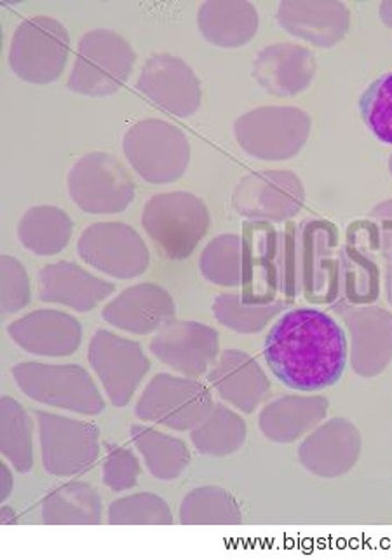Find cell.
<instances>
[{
  "mask_svg": "<svg viewBox=\"0 0 392 560\" xmlns=\"http://www.w3.org/2000/svg\"><path fill=\"white\" fill-rule=\"evenodd\" d=\"M263 357L295 392H323L338 383L349 360L344 328L324 311L298 307L281 316L265 337Z\"/></svg>",
  "mask_w": 392,
  "mask_h": 560,
  "instance_id": "obj_1",
  "label": "cell"
},
{
  "mask_svg": "<svg viewBox=\"0 0 392 560\" xmlns=\"http://www.w3.org/2000/svg\"><path fill=\"white\" fill-rule=\"evenodd\" d=\"M142 225L163 257L183 260L203 242L212 215L203 199L187 190H173L149 199Z\"/></svg>",
  "mask_w": 392,
  "mask_h": 560,
  "instance_id": "obj_2",
  "label": "cell"
},
{
  "mask_svg": "<svg viewBox=\"0 0 392 560\" xmlns=\"http://www.w3.org/2000/svg\"><path fill=\"white\" fill-rule=\"evenodd\" d=\"M11 374L26 397L44 406L82 416H98L105 410V398L81 365L23 362L13 366Z\"/></svg>",
  "mask_w": 392,
  "mask_h": 560,
  "instance_id": "obj_3",
  "label": "cell"
},
{
  "mask_svg": "<svg viewBox=\"0 0 392 560\" xmlns=\"http://www.w3.org/2000/svg\"><path fill=\"white\" fill-rule=\"evenodd\" d=\"M122 151L131 168L154 186L180 180L189 168V140L177 126L163 119H143L131 126L122 140Z\"/></svg>",
  "mask_w": 392,
  "mask_h": 560,
  "instance_id": "obj_4",
  "label": "cell"
},
{
  "mask_svg": "<svg viewBox=\"0 0 392 560\" xmlns=\"http://www.w3.org/2000/svg\"><path fill=\"white\" fill-rule=\"evenodd\" d=\"M134 60L133 48L121 35L105 28L87 32L79 40L67 86L79 95H114L130 79Z\"/></svg>",
  "mask_w": 392,
  "mask_h": 560,
  "instance_id": "obj_5",
  "label": "cell"
},
{
  "mask_svg": "<svg viewBox=\"0 0 392 560\" xmlns=\"http://www.w3.org/2000/svg\"><path fill=\"white\" fill-rule=\"evenodd\" d=\"M311 117L298 107H259L234 125L242 151L262 161H288L306 147Z\"/></svg>",
  "mask_w": 392,
  "mask_h": 560,
  "instance_id": "obj_6",
  "label": "cell"
},
{
  "mask_svg": "<svg viewBox=\"0 0 392 560\" xmlns=\"http://www.w3.org/2000/svg\"><path fill=\"white\" fill-rule=\"evenodd\" d=\"M70 55L66 26L49 16H35L17 26L9 49V66L17 78L32 84L57 81Z\"/></svg>",
  "mask_w": 392,
  "mask_h": 560,
  "instance_id": "obj_7",
  "label": "cell"
},
{
  "mask_svg": "<svg viewBox=\"0 0 392 560\" xmlns=\"http://www.w3.org/2000/svg\"><path fill=\"white\" fill-rule=\"evenodd\" d=\"M298 272L307 302L332 306L341 299L338 228L330 220L307 219L297 225Z\"/></svg>",
  "mask_w": 392,
  "mask_h": 560,
  "instance_id": "obj_8",
  "label": "cell"
},
{
  "mask_svg": "<svg viewBox=\"0 0 392 560\" xmlns=\"http://www.w3.org/2000/svg\"><path fill=\"white\" fill-rule=\"evenodd\" d=\"M67 182L72 201L91 215L121 213L133 203V177L121 161L107 152L82 155Z\"/></svg>",
  "mask_w": 392,
  "mask_h": 560,
  "instance_id": "obj_9",
  "label": "cell"
},
{
  "mask_svg": "<svg viewBox=\"0 0 392 560\" xmlns=\"http://www.w3.org/2000/svg\"><path fill=\"white\" fill-rule=\"evenodd\" d=\"M212 392L190 377L157 374L142 393L134 412L142 421L156 422L173 431H192L210 416Z\"/></svg>",
  "mask_w": 392,
  "mask_h": 560,
  "instance_id": "obj_10",
  "label": "cell"
},
{
  "mask_svg": "<svg viewBox=\"0 0 392 560\" xmlns=\"http://www.w3.org/2000/svg\"><path fill=\"white\" fill-rule=\"evenodd\" d=\"M44 470L55 477H75L98 462L99 430L67 416L35 410Z\"/></svg>",
  "mask_w": 392,
  "mask_h": 560,
  "instance_id": "obj_11",
  "label": "cell"
},
{
  "mask_svg": "<svg viewBox=\"0 0 392 560\" xmlns=\"http://www.w3.org/2000/svg\"><path fill=\"white\" fill-rule=\"evenodd\" d=\"M78 254L87 266L117 280H131L147 272L151 254L133 228L124 222H98L79 237Z\"/></svg>",
  "mask_w": 392,
  "mask_h": 560,
  "instance_id": "obj_12",
  "label": "cell"
},
{
  "mask_svg": "<svg viewBox=\"0 0 392 560\" xmlns=\"http://www.w3.org/2000/svg\"><path fill=\"white\" fill-rule=\"evenodd\" d=\"M380 248L382 237L376 220H356L345 231V245L338 250L341 299L351 306H371L379 301Z\"/></svg>",
  "mask_w": 392,
  "mask_h": 560,
  "instance_id": "obj_13",
  "label": "cell"
},
{
  "mask_svg": "<svg viewBox=\"0 0 392 560\" xmlns=\"http://www.w3.org/2000/svg\"><path fill=\"white\" fill-rule=\"evenodd\" d=\"M306 203L302 180L294 172H257L246 175L234 189L233 205L237 213L259 222H288Z\"/></svg>",
  "mask_w": 392,
  "mask_h": 560,
  "instance_id": "obj_14",
  "label": "cell"
},
{
  "mask_svg": "<svg viewBox=\"0 0 392 560\" xmlns=\"http://www.w3.org/2000/svg\"><path fill=\"white\" fill-rule=\"evenodd\" d=\"M87 360L104 384L114 407L128 406L143 377L151 371V360L142 345L110 330H98L87 350Z\"/></svg>",
  "mask_w": 392,
  "mask_h": 560,
  "instance_id": "obj_15",
  "label": "cell"
},
{
  "mask_svg": "<svg viewBox=\"0 0 392 560\" xmlns=\"http://www.w3.org/2000/svg\"><path fill=\"white\" fill-rule=\"evenodd\" d=\"M332 310L349 330L353 371L365 380L382 374L392 362V313L373 304L351 306L342 299Z\"/></svg>",
  "mask_w": 392,
  "mask_h": 560,
  "instance_id": "obj_16",
  "label": "cell"
},
{
  "mask_svg": "<svg viewBox=\"0 0 392 560\" xmlns=\"http://www.w3.org/2000/svg\"><path fill=\"white\" fill-rule=\"evenodd\" d=\"M242 284L246 304H271L281 299V234L271 222L242 224Z\"/></svg>",
  "mask_w": 392,
  "mask_h": 560,
  "instance_id": "obj_17",
  "label": "cell"
},
{
  "mask_svg": "<svg viewBox=\"0 0 392 560\" xmlns=\"http://www.w3.org/2000/svg\"><path fill=\"white\" fill-rule=\"evenodd\" d=\"M151 351L178 374L199 380L216 362L221 339L215 328L207 325L173 319L152 337Z\"/></svg>",
  "mask_w": 392,
  "mask_h": 560,
  "instance_id": "obj_18",
  "label": "cell"
},
{
  "mask_svg": "<svg viewBox=\"0 0 392 560\" xmlns=\"http://www.w3.org/2000/svg\"><path fill=\"white\" fill-rule=\"evenodd\" d=\"M136 88L152 104L177 117L194 116L203 98L194 70L168 52L154 55L145 61Z\"/></svg>",
  "mask_w": 392,
  "mask_h": 560,
  "instance_id": "obj_19",
  "label": "cell"
},
{
  "mask_svg": "<svg viewBox=\"0 0 392 560\" xmlns=\"http://www.w3.org/2000/svg\"><path fill=\"white\" fill-rule=\"evenodd\" d=\"M361 431L353 421L333 418L321 422L298 447V462L319 479H341L361 456Z\"/></svg>",
  "mask_w": 392,
  "mask_h": 560,
  "instance_id": "obj_20",
  "label": "cell"
},
{
  "mask_svg": "<svg viewBox=\"0 0 392 560\" xmlns=\"http://www.w3.org/2000/svg\"><path fill=\"white\" fill-rule=\"evenodd\" d=\"M105 322L136 336L159 332L164 325L177 316V306L171 293L156 283H140L126 289L112 302H108L104 313Z\"/></svg>",
  "mask_w": 392,
  "mask_h": 560,
  "instance_id": "obj_21",
  "label": "cell"
},
{
  "mask_svg": "<svg viewBox=\"0 0 392 560\" xmlns=\"http://www.w3.org/2000/svg\"><path fill=\"white\" fill-rule=\"evenodd\" d=\"M8 334L26 353L37 357H70L82 342L79 319L57 310L34 311L9 324Z\"/></svg>",
  "mask_w": 392,
  "mask_h": 560,
  "instance_id": "obj_22",
  "label": "cell"
},
{
  "mask_svg": "<svg viewBox=\"0 0 392 560\" xmlns=\"http://www.w3.org/2000/svg\"><path fill=\"white\" fill-rule=\"evenodd\" d=\"M207 381L222 400L253 415L271 395V381L259 362L239 350H227L218 357Z\"/></svg>",
  "mask_w": 392,
  "mask_h": 560,
  "instance_id": "obj_23",
  "label": "cell"
},
{
  "mask_svg": "<svg viewBox=\"0 0 392 560\" xmlns=\"http://www.w3.org/2000/svg\"><path fill=\"white\" fill-rule=\"evenodd\" d=\"M318 72L312 51L297 44H272L254 60L253 78L274 96H295L311 86Z\"/></svg>",
  "mask_w": 392,
  "mask_h": 560,
  "instance_id": "obj_24",
  "label": "cell"
},
{
  "mask_svg": "<svg viewBox=\"0 0 392 560\" xmlns=\"http://www.w3.org/2000/svg\"><path fill=\"white\" fill-rule=\"evenodd\" d=\"M277 22L298 39L316 48H333L351 28V11L342 2H283Z\"/></svg>",
  "mask_w": 392,
  "mask_h": 560,
  "instance_id": "obj_25",
  "label": "cell"
},
{
  "mask_svg": "<svg viewBox=\"0 0 392 560\" xmlns=\"http://www.w3.org/2000/svg\"><path fill=\"white\" fill-rule=\"evenodd\" d=\"M116 284L99 280L86 269L69 260L48 264L39 272V299L60 304L79 313L95 310L99 302L112 295Z\"/></svg>",
  "mask_w": 392,
  "mask_h": 560,
  "instance_id": "obj_26",
  "label": "cell"
},
{
  "mask_svg": "<svg viewBox=\"0 0 392 560\" xmlns=\"http://www.w3.org/2000/svg\"><path fill=\"white\" fill-rule=\"evenodd\" d=\"M330 410L328 398L288 395L271 401L260 412L259 424L265 439L276 444H294L309 435L326 419Z\"/></svg>",
  "mask_w": 392,
  "mask_h": 560,
  "instance_id": "obj_27",
  "label": "cell"
},
{
  "mask_svg": "<svg viewBox=\"0 0 392 560\" xmlns=\"http://www.w3.org/2000/svg\"><path fill=\"white\" fill-rule=\"evenodd\" d=\"M199 31L218 48H241L259 31V11L250 2H204L198 13Z\"/></svg>",
  "mask_w": 392,
  "mask_h": 560,
  "instance_id": "obj_28",
  "label": "cell"
},
{
  "mask_svg": "<svg viewBox=\"0 0 392 560\" xmlns=\"http://www.w3.org/2000/svg\"><path fill=\"white\" fill-rule=\"evenodd\" d=\"M44 524L48 526H96L102 524V498L86 482H67L44 495Z\"/></svg>",
  "mask_w": 392,
  "mask_h": 560,
  "instance_id": "obj_29",
  "label": "cell"
},
{
  "mask_svg": "<svg viewBox=\"0 0 392 560\" xmlns=\"http://www.w3.org/2000/svg\"><path fill=\"white\" fill-rule=\"evenodd\" d=\"M74 222L66 211L51 205H39L25 211L17 224V240L26 250L40 257L60 254L69 246Z\"/></svg>",
  "mask_w": 392,
  "mask_h": 560,
  "instance_id": "obj_30",
  "label": "cell"
},
{
  "mask_svg": "<svg viewBox=\"0 0 392 560\" xmlns=\"http://www.w3.org/2000/svg\"><path fill=\"white\" fill-rule=\"evenodd\" d=\"M131 440L139 448L152 477L157 480H177L190 465V451L183 440L166 435L143 424L131 427Z\"/></svg>",
  "mask_w": 392,
  "mask_h": 560,
  "instance_id": "obj_31",
  "label": "cell"
},
{
  "mask_svg": "<svg viewBox=\"0 0 392 560\" xmlns=\"http://www.w3.org/2000/svg\"><path fill=\"white\" fill-rule=\"evenodd\" d=\"M246 435L245 419L224 404H215L210 416L190 431V440L199 453L212 457L233 456L245 445Z\"/></svg>",
  "mask_w": 392,
  "mask_h": 560,
  "instance_id": "obj_32",
  "label": "cell"
},
{
  "mask_svg": "<svg viewBox=\"0 0 392 560\" xmlns=\"http://www.w3.org/2000/svg\"><path fill=\"white\" fill-rule=\"evenodd\" d=\"M241 521L236 498L218 486L194 489L180 504V522L186 526H237Z\"/></svg>",
  "mask_w": 392,
  "mask_h": 560,
  "instance_id": "obj_33",
  "label": "cell"
},
{
  "mask_svg": "<svg viewBox=\"0 0 392 560\" xmlns=\"http://www.w3.org/2000/svg\"><path fill=\"white\" fill-rule=\"evenodd\" d=\"M0 451L17 474H28L34 468L31 416L11 397L0 400Z\"/></svg>",
  "mask_w": 392,
  "mask_h": 560,
  "instance_id": "obj_34",
  "label": "cell"
},
{
  "mask_svg": "<svg viewBox=\"0 0 392 560\" xmlns=\"http://www.w3.org/2000/svg\"><path fill=\"white\" fill-rule=\"evenodd\" d=\"M288 306L285 301L271 304H246L241 293H221L213 302V315L218 324L237 334H259Z\"/></svg>",
  "mask_w": 392,
  "mask_h": 560,
  "instance_id": "obj_35",
  "label": "cell"
},
{
  "mask_svg": "<svg viewBox=\"0 0 392 560\" xmlns=\"http://www.w3.org/2000/svg\"><path fill=\"white\" fill-rule=\"evenodd\" d=\"M199 269L210 283L239 289L242 284L241 236L221 234L207 243L199 259Z\"/></svg>",
  "mask_w": 392,
  "mask_h": 560,
  "instance_id": "obj_36",
  "label": "cell"
},
{
  "mask_svg": "<svg viewBox=\"0 0 392 560\" xmlns=\"http://www.w3.org/2000/svg\"><path fill=\"white\" fill-rule=\"evenodd\" d=\"M112 526H171L173 513L161 495L136 492L114 501L108 509Z\"/></svg>",
  "mask_w": 392,
  "mask_h": 560,
  "instance_id": "obj_37",
  "label": "cell"
},
{
  "mask_svg": "<svg viewBox=\"0 0 392 560\" xmlns=\"http://www.w3.org/2000/svg\"><path fill=\"white\" fill-rule=\"evenodd\" d=\"M359 110L371 133L392 145V73L371 82L359 100Z\"/></svg>",
  "mask_w": 392,
  "mask_h": 560,
  "instance_id": "obj_38",
  "label": "cell"
},
{
  "mask_svg": "<svg viewBox=\"0 0 392 560\" xmlns=\"http://www.w3.org/2000/svg\"><path fill=\"white\" fill-rule=\"evenodd\" d=\"M0 290L2 315H13L31 304V278L25 266L11 255H2L0 259Z\"/></svg>",
  "mask_w": 392,
  "mask_h": 560,
  "instance_id": "obj_39",
  "label": "cell"
},
{
  "mask_svg": "<svg viewBox=\"0 0 392 560\" xmlns=\"http://www.w3.org/2000/svg\"><path fill=\"white\" fill-rule=\"evenodd\" d=\"M102 470H104V483L108 489L116 492L130 491L139 483L142 465L133 451L114 445L108 448Z\"/></svg>",
  "mask_w": 392,
  "mask_h": 560,
  "instance_id": "obj_40",
  "label": "cell"
},
{
  "mask_svg": "<svg viewBox=\"0 0 392 560\" xmlns=\"http://www.w3.org/2000/svg\"><path fill=\"white\" fill-rule=\"evenodd\" d=\"M297 225L288 222L281 229V299L292 304L298 295H302L300 272H298V236Z\"/></svg>",
  "mask_w": 392,
  "mask_h": 560,
  "instance_id": "obj_41",
  "label": "cell"
},
{
  "mask_svg": "<svg viewBox=\"0 0 392 560\" xmlns=\"http://www.w3.org/2000/svg\"><path fill=\"white\" fill-rule=\"evenodd\" d=\"M370 219L376 220L382 237L380 248V262H382V281H384L385 295L392 306V199L377 205L370 211Z\"/></svg>",
  "mask_w": 392,
  "mask_h": 560,
  "instance_id": "obj_42",
  "label": "cell"
},
{
  "mask_svg": "<svg viewBox=\"0 0 392 560\" xmlns=\"http://www.w3.org/2000/svg\"><path fill=\"white\" fill-rule=\"evenodd\" d=\"M14 477L13 471L9 470V466L5 463L0 465V501L4 503L8 500L11 492H13Z\"/></svg>",
  "mask_w": 392,
  "mask_h": 560,
  "instance_id": "obj_43",
  "label": "cell"
},
{
  "mask_svg": "<svg viewBox=\"0 0 392 560\" xmlns=\"http://www.w3.org/2000/svg\"><path fill=\"white\" fill-rule=\"evenodd\" d=\"M14 522H17L16 512L13 509H9V506H4L2 512H0V524L8 526V524H14Z\"/></svg>",
  "mask_w": 392,
  "mask_h": 560,
  "instance_id": "obj_44",
  "label": "cell"
},
{
  "mask_svg": "<svg viewBox=\"0 0 392 560\" xmlns=\"http://www.w3.org/2000/svg\"><path fill=\"white\" fill-rule=\"evenodd\" d=\"M380 18H382V22L392 28V2H384V4L380 5Z\"/></svg>",
  "mask_w": 392,
  "mask_h": 560,
  "instance_id": "obj_45",
  "label": "cell"
},
{
  "mask_svg": "<svg viewBox=\"0 0 392 560\" xmlns=\"http://www.w3.org/2000/svg\"><path fill=\"white\" fill-rule=\"evenodd\" d=\"M389 172H391L392 175V155L389 158Z\"/></svg>",
  "mask_w": 392,
  "mask_h": 560,
  "instance_id": "obj_46",
  "label": "cell"
}]
</instances>
